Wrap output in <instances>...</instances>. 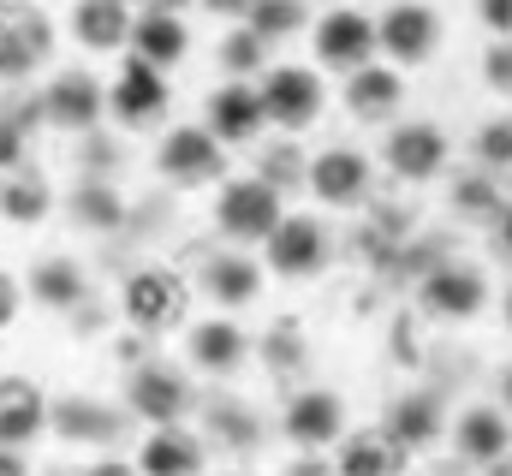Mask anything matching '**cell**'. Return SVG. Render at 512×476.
<instances>
[{"label":"cell","instance_id":"obj_1","mask_svg":"<svg viewBox=\"0 0 512 476\" xmlns=\"http://www.w3.org/2000/svg\"><path fill=\"white\" fill-rule=\"evenodd\" d=\"M120 316H126L137 334H167V328H185L191 322V280L167 262H143L120 280Z\"/></svg>","mask_w":512,"mask_h":476},{"label":"cell","instance_id":"obj_2","mask_svg":"<svg viewBox=\"0 0 512 476\" xmlns=\"http://www.w3.org/2000/svg\"><path fill=\"white\" fill-rule=\"evenodd\" d=\"M256 96H262L268 125H280V131H304V125H316L322 108H328L322 66H262Z\"/></svg>","mask_w":512,"mask_h":476},{"label":"cell","instance_id":"obj_3","mask_svg":"<svg viewBox=\"0 0 512 476\" xmlns=\"http://www.w3.org/2000/svg\"><path fill=\"white\" fill-rule=\"evenodd\" d=\"M286 215L280 203V185H268L262 173H239V179H221L215 191V227L239 244H262L274 233V221Z\"/></svg>","mask_w":512,"mask_h":476},{"label":"cell","instance_id":"obj_4","mask_svg":"<svg viewBox=\"0 0 512 476\" xmlns=\"http://www.w3.org/2000/svg\"><path fill=\"white\" fill-rule=\"evenodd\" d=\"M376 48L399 72H417L441 54V12L429 0H393L376 18Z\"/></svg>","mask_w":512,"mask_h":476},{"label":"cell","instance_id":"obj_5","mask_svg":"<svg viewBox=\"0 0 512 476\" xmlns=\"http://www.w3.org/2000/svg\"><path fill=\"white\" fill-rule=\"evenodd\" d=\"M173 108V90H167V72L161 66H149L143 54H131L120 60V72L108 78V119L114 125H126V131H143V125H161Z\"/></svg>","mask_w":512,"mask_h":476},{"label":"cell","instance_id":"obj_6","mask_svg":"<svg viewBox=\"0 0 512 476\" xmlns=\"http://www.w3.org/2000/svg\"><path fill=\"white\" fill-rule=\"evenodd\" d=\"M155 173L179 191H197V185H215L227 173V143L209 131V125H173L161 143H155Z\"/></svg>","mask_w":512,"mask_h":476},{"label":"cell","instance_id":"obj_7","mask_svg":"<svg viewBox=\"0 0 512 476\" xmlns=\"http://www.w3.org/2000/svg\"><path fill=\"white\" fill-rule=\"evenodd\" d=\"M191 405H197V387L185 381V369L161 357H143L126 369V411L137 423H185Z\"/></svg>","mask_w":512,"mask_h":476},{"label":"cell","instance_id":"obj_8","mask_svg":"<svg viewBox=\"0 0 512 476\" xmlns=\"http://www.w3.org/2000/svg\"><path fill=\"white\" fill-rule=\"evenodd\" d=\"M304 191H310L322 209H358V203H370V191H376V167H370L364 149L334 143V149H322V155L304 161Z\"/></svg>","mask_w":512,"mask_h":476},{"label":"cell","instance_id":"obj_9","mask_svg":"<svg viewBox=\"0 0 512 476\" xmlns=\"http://www.w3.org/2000/svg\"><path fill=\"white\" fill-rule=\"evenodd\" d=\"M36 114L48 119L54 131H96L108 119V84L84 66H60L42 96H36Z\"/></svg>","mask_w":512,"mask_h":476},{"label":"cell","instance_id":"obj_10","mask_svg":"<svg viewBox=\"0 0 512 476\" xmlns=\"http://www.w3.org/2000/svg\"><path fill=\"white\" fill-rule=\"evenodd\" d=\"M417 304L435 322H471L489 304V274L477 262H429L417 274Z\"/></svg>","mask_w":512,"mask_h":476},{"label":"cell","instance_id":"obj_11","mask_svg":"<svg viewBox=\"0 0 512 476\" xmlns=\"http://www.w3.org/2000/svg\"><path fill=\"white\" fill-rule=\"evenodd\" d=\"M262 250H268V274H280V280H310V274H322L328 268V256H334V233L316 221V215H280L274 221V233L262 238Z\"/></svg>","mask_w":512,"mask_h":476},{"label":"cell","instance_id":"obj_12","mask_svg":"<svg viewBox=\"0 0 512 476\" xmlns=\"http://www.w3.org/2000/svg\"><path fill=\"white\" fill-rule=\"evenodd\" d=\"M382 161L399 185H429V179L447 173L453 143H447V131H441L435 119H411V125H393V131H387Z\"/></svg>","mask_w":512,"mask_h":476},{"label":"cell","instance_id":"obj_13","mask_svg":"<svg viewBox=\"0 0 512 476\" xmlns=\"http://www.w3.org/2000/svg\"><path fill=\"white\" fill-rule=\"evenodd\" d=\"M310 42H316V66H322V72H340V78L382 54V48H376V18H370L364 6H334V12H322Z\"/></svg>","mask_w":512,"mask_h":476},{"label":"cell","instance_id":"obj_14","mask_svg":"<svg viewBox=\"0 0 512 476\" xmlns=\"http://www.w3.org/2000/svg\"><path fill=\"white\" fill-rule=\"evenodd\" d=\"M280 435L298 447V453H328L340 435H346V399L334 387H298L286 405H280Z\"/></svg>","mask_w":512,"mask_h":476},{"label":"cell","instance_id":"obj_15","mask_svg":"<svg viewBox=\"0 0 512 476\" xmlns=\"http://www.w3.org/2000/svg\"><path fill=\"white\" fill-rule=\"evenodd\" d=\"M126 405H108L96 393H66V399H48V435H60L66 447H108L126 435Z\"/></svg>","mask_w":512,"mask_h":476},{"label":"cell","instance_id":"obj_16","mask_svg":"<svg viewBox=\"0 0 512 476\" xmlns=\"http://www.w3.org/2000/svg\"><path fill=\"white\" fill-rule=\"evenodd\" d=\"M203 125L233 149V143H256L262 137V96H256V78H221L215 90H209V102H203Z\"/></svg>","mask_w":512,"mask_h":476},{"label":"cell","instance_id":"obj_17","mask_svg":"<svg viewBox=\"0 0 512 476\" xmlns=\"http://www.w3.org/2000/svg\"><path fill=\"white\" fill-rule=\"evenodd\" d=\"M346 114L358 119V125H387V119H399V108H405V72L382 54L376 60H364L358 72H346Z\"/></svg>","mask_w":512,"mask_h":476},{"label":"cell","instance_id":"obj_18","mask_svg":"<svg viewBox=\"0 0 512 476\" xmlns=\"http://www.w3.org/2000/svg\"><path fill=\"white\" fill-rule=\"evenodd\" d=\"M185 357H191L197 375H239L245 357H251V334H245L233 316L185 322Z\"/></svg>","mask_w":512,"mask_h":476},{"label":"cell","instance_id":"obj_19","mask_svg":"<svg viewBox=\"0 0 512 476\" xmlns=\"http://www.w3.org/2000/svg\"><path fill=\"white\" fill-rule=\"evenodd\" d=\"M48 435V393L30 375H0V447L30 453Z\"/></svg>","mask_w":512,"mask_h":476},{"label":"cell","instance_id":"obj_20","mask_svg":"<svg viewBox=\"0 0 512 476\" xmlns=\"http://www.w3.org/2000/svg\"><path fill=\"white\" fill-rule=\"evenodd\" d=\"M24 292H30V304H36V310L72 316V310H84V304H90V268H84L78 256L54 250V256L30 262V280H24Z\"/></svg>","mask_w":512,"mask_h":476},{"label":"cell","instance_id":"obj_21","mask_svg":"<svg viewBox=\"0 0 512 476\" xmlns=\"http://www.w3.org/2000/svg\"><path fill=\"white\" fill-rule=\"evenodd\" d=\"M262 262L245 256V250H215L209 262H203V274H197V292L215 304V310H245L262 298Z\"/></svg>","mask_w":512,"mask_h":476},{"label":"cell","instance_id":"obj_22","mask_svg":"<svg viewBox=\"0 0 512 476\" xmlns=\"http://www.w3.org/2000/svg\"><path fill=\"white\" fill-rule=\"evenodd\" d=\"M131 54H143L149 66H161V72H173L185 54H191V24H185V12H161V6H137L131 12V36H126Z\"/></svg>","mask_w":512,"mask_h":476},{"label":"cell","instance_id":"obj_23","mask_svg":"<svg viewBox=\"0 0 512 476\" xmlns=\"http://www.w3.org/2000/svg\"><path fill=\"white\" fill-rule=\"evenodd\" d=\"M447 441L465 465H495L512 453V417L501 405H471L459 411V423H447Z\"/></svg>","mask_w":512,"mask_h":476},{"label":"cell","instance_id":"obj_24","mask_svg":"<svg viewBox=\"0 0 512 476\" xmlns=\"http://www.w3.org/2000/svg\"><path fill=\"white\" fill-rule=\"evenodd\" d=\"M209 465V441L185 423H149L143 447H137V471H155V476H191Z\"/></svg>","mask_w":512,"mask_h":476},{"label":"cell","instance_id":"obj_25","mask_svg":"<svg viewBox=\"0 0 512 476\" xmlns=\"http://www.w3.org/2000/svg\"><path fill=\"white\" fill-rule=\"evenodd\" d=\"M131 0H72L66 12V36L90 54H126V36H131Z\"/></svg>","mask_w":512,"mask_h":476},{"label":"cell","instance_id":"obj_26","mask_svg":"<svg viewBox=\"0 0 512 476\" xmlns=\"http://www.w3.org/2000/svg\"><path fill=\"white\" fill-rule=\"evenodd\" d=\"M54 54V24L42 12H18L0 24V84H18L30 72H42Z\"/></svg>","mask_w":512,"mask_h":476},{"label":"cell","instance_id":"obj_27","mask_svg":"<svg viewBox=\"0 0 512 476\" xmlns=\"http://www.w3.org/2000/svg\"><path fill=\"white\" fill-rule=\"evenodd\" d=\"M382 429L393 435V447H399L405 459H417V453H429V447L447 435V411H441L435 393H399Z\"/></svg>","mask_w":512,"mask_h":476},{"label":"cell","instance_id":"obj_28","mask_svg":"<svg viewBox=\"0 0 512 476\" xmlns=\"http://www.w3.org/2000/svg\"><path fill=\"white\" fill-rule=\"evenodd\" d=\"M328 465L346 471V476H387V471L405 465V453L393 447L387 429H352V423H346V435L328 447Z\"/></svg>","mask_w":512,"mask_h":476},{"label":"cell","instance_id":"obj_29","mask_svg":"<svg viewBox=\"0 0 512 476\" xmlns=\"http://www.w3.org/2000/svg\"><path fill=\"white\" fill-rule=\"evenodd\" d=\"M54 185L24 161V167H12V173H0V221H12V227H42L48 215H54Z\"/></svg>","mask_w":512,"mask_h":476},{"label":"cell","instance_id":"obj_30","mask_svg":"<svg viewBox=\"0 0 512 476\" xmlns=\"http://www.w3.org/2000/svg\"><path fill=\"white\" fill-rule=\"evenodd\" d=\"M447 197H453V215H465V221H495V215H501V203H507V191H501V179H495L489 167L459 173Z\"/></svg>","mask_w":512,"mask_h":476},{"label":"cell","instance_id":"obj_31","mask_svg":"<svg viewBox=\"0 0 512 476\" xmlns=\"http://www.w3.org/2000/svg\"><path fill=\"white\" fill-rule=\"evenodd\" d=\"M268 48H274V42H262L251 24L239 18V24L221 36V48H215V66H221V78H262V66H268Z\"/></svg>","mask_w":512,"mask_h":476},{"label":"cell","instance_id":"obj_32","mask_svg":"<svg viewBox=\"0 0 512 476\" xmlns=\"http://www.w3.org/2000/svg\"><path fill=\"white\" fill-rule=\"evenodd\" d=\"M245 24H251L262 42H286L310 24V0H251L245 6Z\"/></svg>","mask_w":512,"mask_h":476},{"label":"cell","instance_id":"obj_33","mask_svg":"<svg viewBox=\"0 0 512 476\" xmlns=\"http://www.w3.org/2000/svg\"><path fill=\"white\" fill-rule=\"evenodd\" d=\"M471 155H477V167H489V173H512V119L495 114L477 125V137H471Z\"/></svg>","mask_w":512,"mask_h":476},{"label":"cell","instance_id":"obj_34","mask_svg":"<svg viewBox=\"0 0 512 476\" xmlns=\"http://www.w3.org/2000/svg\"><path fill=\"white\" fill-rule=\"evenodd\" d=\"M72 215H78V221H90V227H114L126 209H120V197H114L102 179H84V185H78V197H72Z\"/></svg>","mask_w":512,"mask_h":476},{"label":"cell","instance_id":"obj_35","mask_svg":"<svg viewBox=\"0 0 512 476\" xmlns=\"http://www.w3.org/2000/svg\"><path fill=\"white\" fill-rule=\"evenodd\" d=\"M30 119H42V114H30ZM30 119L0 114V173H12V167L30 161Z\"/></svg>","mask_w":512,"mask_h":476},{"label":"cell","instance_id":"obj_36","mask_svg":"<svg viewBox=\"0 0 512 476\" xmlns=\"http://www.w3.org/2000/svg\"><path fill=\"white\" fill-rule=\"evenodd\" d=\"M483 84L512 102V36H495V42L483 48Z\"/></svg>","mask_w":512,"mask_h":476},{"label":"cell","instance_id":"obj_37","mask_svg":"<svg viewBox=\"0 0 512 476\" xmlns=\"http://www.w3.org/2000/svg\"><path fill=\"white\" fill-rule=\"evenodd\" d=\"M292 173H298V179H304V161H298V155H292V143H274V161H268V155H262V179H268V185H280V191H286V185H292Z\"/></svg>","mask_w":512,"mask_h":476},{"label":"cell","instance_id":"obj_38","mask_svg":"<svg viewBox=\"0 0 512 476\" xmlns=\"http://www.w3.org/2000/svg\"><path fill=\"white\" fill-rule=\"evenodd\" d=\"M477 18L489 36H512V0H477Z\"/></svg>","mask_w":512,"mask_h":476},{"label":"cell","instance_id":"obj_39","mask_svg":"<svg viewBox=\"0 0 512 476\" xmlns=\"http://www.w3.org/2000/svg\"><path fill=\"white\" fill-rule=\"evenodd\" d=\"M18 310H24V286H18V280H12V274L0 268V334H6L12 322H18Z\"/></svg>","mask_w":512,"mask_h":476},{"label":"cell","instance_id":"obj_40","mask_svg":"<svg viewBox=\"0 0 512 476\" xmlns=\"http://www.w3.org/2000/svg\"><path fill=\"white\" fill-rule=\"evenodd\" d=\"M489 227H495V256H507L512 262V203H501V215H495Z\"/></svg>","mask_w":512,"mask_h":476},{"label":"cell","instance_id":"obj_41","mask_svg":"<svg viewBox=\"0 0 512 476\" xmlns=\"http://www.w3.org/2000/svg\"><path fill=\"white\" fill-rule=\"evenodd\" d=\"M197 6H203V12H215V18H245V6H251V0H197Z\"/></svg>","mask_w":512,"mask_h":476},{"label":"cell","instance_id":"obj_42","mask_svg":"<svg viewBox=\"0 0 512 476\" xmlns=\"http://www.w3.org/2000/svg\"><path fill=\"white\" fill-rule=\"evenodd\" d=\"M131 6H161V12H185V6H197V0H131Z\"/></svg>","mask_w":512,"mask_h":476},{"label":"cell","instance_id":"obj_43","mask_svg":"<svg viewBox=\"0 0 512 476\" xmlns=\"http://www.w3.org/2000/svg\"><path fill=\"white\" fill-rule=\"evenodd\" d=\"M507 328H512V286H507Z\"/></svg>","mask_w":512,"mask_h":476}]
</instances>
